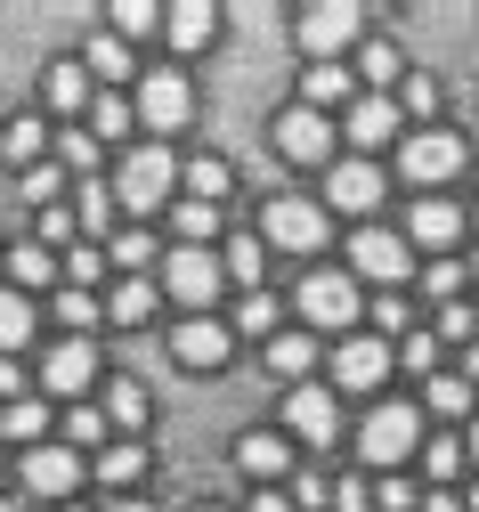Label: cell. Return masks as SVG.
Segmentation results:
<instances>
[{
	"label": "cell",
	"mask_w": 479,
	"mask_h": 512,
	"mask_svg": "<svg viewBox=\"0 0 479 512\" xmlns=\"http://www.w3.org/2000/svg\"><path fill=\"white\" fill-rule=\"evenodd\" d=\"M463 236V212L447 204V196H431V204H415L406 212V244H423V252H447Z\"/></svg>",
	"instance_id": "2e32d148"
},
{
	"label": "cell",
	"mask_w": 479,
	"mask_h": 512,
	"mask_svg": "<svg viewBox=\"0 0 479 512\" xmlns=\"http://www.w3.org/2000/svg\"><path fill=\"white\" fill-rule=\"evenodd\" d=\"M163 33H171V49H203L220 33V9H212V0H179V9L163 17Z\"/></svg>",
	"instance_id": "ac0fdd59"
},
{
	"label": "cell",
	"mask_w": 479,
	"mask_h": 512,
	"mask_svg": "<svg viewBox=\"0 0 479 512\" xmlns=\"http://www.w3.org/2000/svg\"><path fill=\"white\" fill-rule=\"evenodd\" d=\"M106 512H147V504H106Z\"/></svg>",
	"instance_id": "91938a15"
},
{
	"label": "cell",
	"mask_w": 479,
	"mask_h": 512,
	"mask_svg": "<svg viewBox=\"0 0 479 512\" xmlns=\"http://www.w3.org/2000/svg\"><path fill=\"white\" fill-rule=\"evenodd\" d=\"M277 147H285V155H293V163H317V155H325V147H333V122H325V114H317V106H293V114H285V122H277Z\"/></svg>",
	"instance_id": "9a60e30c"
},
{
	"label": "cell",
	"mask_w": 479,
	"mask_h": 512,
	"mask_svg": "<svg viewBox=\"0 0 479 512\" xmlns=\"http://www.w3.org/2000/svg\"><path fill=\"white\" fill-rule=\"evenodd\" d=\"M471 269H479V261H471Z\"/></svg>",
	"instance_id": "e7e4bbea"
},
{
	"label": "cell",
	"mask_w": 479,
	"mask_h": 512,
	"mask_svg": "<svg viewBox=\"0 0 479 512\" xmlns=\"http://www.w3.org/2000/svg\"><path fill=\"white\" fill-rule=\"evenodd\" d=\"M98 317H106V301H98V293H82V285H65V293H57V326H65V334H82V342H90Z\"/></svg>",
	"instance_id": "7402d4cb"
},
{
	"label": "cell",
	"mask_w": 479,
	"mask_h": 512,
	"mask_svg": "<svg viewBox=\"0 0 479 512\" xmlns=\"http://www.w3.org/2000/svg\"><path fill=\"white\" fill-rule=\"evenodd\" d=\"M220 277H228V261H220V252H203V244H179L171 261H163L171 301H220Z\"/></svg>",
	"instance_id": "9c48e42d"
},
{
	"label": "cell",
	"mask_w": 479,
	"mask_h": 512,
	"mask_svg": "<svg viewBox=\"0 0 479 512\" xmlns=\"http://www.w3.org/2000/svg\"><path fill=\"white\" fill-rule=\"evenodd\" d=\"M65 171H98V131H65Z\"/></svg>",
	"instance_id": "60d3db41"
},
{
	"label": "cell",
	"mask_w": 479,
	"mask_h": 512,
	"mask_svg": "<svg viewBox=\"0 0 479 512\" xmlns=\"http://www.w3.org/2000/svg\"><path fill=\"white\" fill-rule=\"evenodd\" d=\"M130 106H139V122L163 139V131H179V122L195 114V90H187V74H171V66H163V74H147V82H139V98H130Z\"/></svg>",
	"instance_id": "52a82bcc"
},
{
	"label": "cell",
	"mask_w": 479,
	"mask_h": 512,
	"mask_svg": "<svg viewBox=\"0 0 479 512\" xmlns=\"http://www.w3.org/2000/svg\"><path fill=\"white\" fill-rule=\"evenodd\" d=\"M268 366H277V374H293V382H301V374L317 366V342H309V334H277V342H268Z\"/></svg>",
	"instance_id": "f1b7e54d"
},
{
	"label": "cell",
	"mask_w": 479,
	"mask_h": 512,
	"mask_svg": "<svg viewBox=\"0 0 479 512\" xmlns=\"http://www.w3.org/2000/svg\"><path fill=\"white\" fill-rule=\"evenodd\" d=\"M423 447V415L406 407V399H382L374 415H366V431H358V456L366 464H406Z\"/></svg>",
	"instance_id": "6da1fadb"
},
{
	"label": "cell",
	"mask_w": 479,
	"mask_h": 512,
	"mask_svg": "<svg viewBox=\"0 0 479 512\" xmlns=\"http://www.w3.org/2000/svg\"><path fill=\"white\" fill-rule=\"evenodd\" d=\"M358 33H366V9H350V0H317V9H301V41H309L317 66H333Z\"/></svg>",
	"instance_id": "8992f818"
},
{
	"label": "cell",
	"mask_w": 479,
	"mask_h": 512,
	"mask_svg": "<svg viewBox=\"0 0 479 512\" xmlns=\"http://www.w3.org/2000/svg\"><path fill=\"white\" fill-rule=\"evenodd\" d=\"M463 163H471V147H463L455 131H423V139H406V163H398V171L415 179V187H447Z\"/></svg>",
	"instance_id": "ba28073f"
},
{
	"label": "cell",
	"mask_w": 479,
	"mask_h": 512,
	"mask_svg": "<svg viewBox=\"0 0 479 512\" xmlns=\"http://www.w3.org/2000/svg\"><path fill=\"white\" fill-rule=\"evenodd\" d=\"M25 196H33L41 212H57V163H33V171H25Z\"/></svg>",
	"instance_id": "7dc6e473"
},
{
	"label": "cell",
	"mask_w": 479,
	"mask_h": 512,
	"mask_svg": "<svg viewBox=\"0 0 479 512\" xmlns=\"http://www.w3.org/2000/svg\"><path fill=\"white\" fill-rule=\"evenodd\" d=\"M90 374H98V350H90L82 334H65V342L41 358V382H49L57 399H82V391H90Z\"/></svg>",
	"instance_id": "8fae6325"
},
{
	"label": "cell",
	"mask_w": 479,
	"mask_h": 512,
	"mask_svg": "<svg viewBox=\"0 0 479 512\" xmlns=\"http://www.w3.org/2000/svg\"><path fill=\"white\" fill-rule=\"evenodd\" d=\"M382 196H390V179H382L374 163H341V171L325 179V204H333V212H374Z\"/></svg>",
	"instance_id": "5bb4252c"
},
{
	"label": "cell",
	"mask_w": 479,
	"mask_h": 512,
	"mask_svg": "<svg viewBox=\"0 0 479 512\" xmlns=\"http://www.w3.org/2000/svg\"><path fill=\"white\" fill-rule=\"evenodd\" d=\"M114 204H122L114 187H98V179H82V220H90V228H106V220H114Z\"/></svg>",
	"instance_id": "b9f144b4"
},
{
	"label": "cell",
	"mask_w": 479,
	"mask_h": 512,
	"mask_svg": "<svg viewBox=\"0 0 479 512\" xmlns=\"http://www.w3.org/2000/svg\"><path fill=\"white\" fill-rule=\"evenodd\" d=\"M106 415H114V431H139V423H147V391H139V382H114Z\"/></svg>",
	"instance_id": "836d02e7"
},
{
	"label": "cell",
	"mask_w": 479,
	"mask_h": 512,
	"mask_svg": "<svg viewBox=\"0 0 479 512\" xmlns=\"http://www.w3.org/2000/svg\"><path fill=\"white\" fill-rule=\"evenodd\" d=\"M423 512H463V504H455V496H431V504H423Z\"/></svg>",
	"instance_id": "6f0895ef"
},
{
	"label": "cell",
	"mask_w": 479,
	"mask_h": 512,
	"mask_svg": "<svg viewBox=\"0 0 479 512\" xmlns=\"http://www.w3.org/2000/svg\"><path fill=\"white\" fill-rule=\"evenodd\" d=\"M301 98L325 114V106H350V74L341 66H309V82H301Z\"/></svg>",
	"instance_id": "83f0119b"
},
{
	"label": "cell",
	"mask_w": 479,
	"mask_h": 512,
	"mask_svg": "<svg viewBox=\"0 0 479 512\" xmlns=\"http://www.w3.org/2000/svg\"><path fill=\"white\" fill-rule=\"evenodd\" d=\"M171 350H179L187 374H220L228 366V326H220V317H187V326L171 334Z\"/></svg>",
	"instance_id": "7c38bea8"
},
{
	"label": "cell",
	"mask_w": 479,
	"mask_h": 512,
	"mask_svg": "<svg viewBox=\"0 0 479 512\" xmlns=\"http://www.w3.org/2000/svg\"><path fill=\"white\" fill-rule=\"evenodd\" d=\"M350 139H358V147L398 139V106H390V98H358V106H350Z\"/></svg>",
	"instance_id": "d6986e66"
},
{
	"label": "cell",
	"mask_w": 479,
	"mask_h": 512,
	"mask_svg": "<svg viewBox=\"0 0 479 512\" xmlns=\"http://www.w3.org/2000/svg\"><path fill=\"white\" fill-rule=\"evenodd\" d=\"M0 155L9 163H41V122H9V131H0Z\"/></svg>",
	"instance_id": "d590c367"
},
{
	"label": "cell",
	"mask_w": 479,
	"mask_h": 512,
	"mask_svg": "<svg viewBox=\"0 0 479 512\" xmlns=\"http://www.w3.org/2000/svg\"><path fill=\"white\" fill-rule=\"evenodd\" d=\"M220 261H228V277H236V285H260V261H268V244H260V236H236V244L220 252Z\"/></svg>",
	"instance_id": "4dcf8cb0"
},
{
	"label": "cell",
	"mask_w": 479,
	"mask_h": 512,
	"mask_svg": "<svg viewBox=\"0 0 479 512\" xmlns=\"http://www.w3.org/2000/svg\"><path fill=\"white\" fill-rule=\"evenodd\" d=\"M431 415H471V374H431Z\"/></svg>",
	"instance_id": "d6a6232c"
},
{
	"label": "cell",
	"mask_w": 479,
	"mask_h": 512,
	"mask_svg": "<svg viewBox=\"0 0 479 512\" xmlns=\"http://www.w3.org/2000/svg\"><path fill=\"white\" fill-rule=\"evenodd\" d=\"M236 464H244L252 480H285V464H293V456H285V439H277V431H252V439L236 447Z\"/></svg>",
	"instance_id": "ffe728a7"
},
{
	"label": "cell",
	"mask_w": 479,
	"mask_h": 512,
	"mask_svg": "<svg viewBox=\"0 0 479 512\" xmlns=\"http://www.w3.org/2000/svg\"><path fill=\"white\" fill-rule=\"evenodd\" d=\"M325 236H333L325 204H301V196H268V212H260V244H277V252H317Z\"/></svg>",
	"instance_id": "3957f363"
},
{
	"label": "cell",
	"mask_w": 479,
	"mask_h": 512,
	"mask_svg": "<svg viewBox=\"0 0 479 512\" xmlns=\"http://www.w3.org/2000/svg\"><path fill=\"white\" fill-rule=\"evenodd\" d=\"M65 277H74V285L90 293V285L106 277V252H90V244H74V261H65Z\"/></svg>",
	"instance_id": "ee69618b"
},
{
	"label": "cell",
	"mask_w": 479,
	"mask_h": 512,
	"mask_svg": "<svg viewBox=\"0 0 479 512\" xmlns=\"http://www.w3.org/2000/svg\"><path fill=\"white\" fill-rule=\"evenodd\" d=\"M171 228H179L187 244H203V252H212V236H220V204H195V196H187V204L171 212Z\"/></svg>",
	"instance_id": "4316f807"
},
{
	"label": "cell",
	"mask_w": 479,
	"mask_h": 512,
	"mask_svg": "<svg viewBox=\"0 0 479 512\" xmlns=\"http://www.w3.org/2000/svg\"><path fill=\"white\" fill-rule=\"evenodd\" d=\"M471 512H479V488H471Z\"/></svg>",
	"instance_id": "be15d7a7"
},
{
	"label": "cell",
	"mask_w": 479,
	"mask_h": 512,
	"mask_svg": "<svg viewBox=\"0 0 479 512\" xmlns=\"http://www.w3.org/2000/svg\"><path fill=\"white\" fill-rule=\"evenodd\" d=\"M463 366H471V374H479V342H471V358H463Z\"/></svg>",
	"instance_id": "94428289"
},
{
	"label": "cell",
	"mask_w": 479,
	"mask_h": 512,
	"mask_svg": "<svg viewBox=\"0 0 479 512\" xmlns=\"http://www.w3.org/2000/svg\"><path fill=\"white\" fill-rule=\"evenodd\" d=\"M423 464H431L439 480H455V472H463V439H431V447H423Z\"/></svg>",
	"instance_id": "bcb514c9"
},
{
	"label": "cell",
	"mask_w": 479,
	"mask_h": 512,
	"mask_svg": "<svg viewBox=\"0 0 479 512\" xmlns=\"http://www.w3.org/2000/svg\"><path fill=\"white\" fill-rule=\"evenodd\" d=\"M74 480H82V456H74V447H33V456H25V488H33V496H65Z\"/></svg>",
	"instance_id": "e0dca14e"
},
{
	"label": "cell",
	"mask_w": 479,
	"mask_h": 512,
	"mask_svg": "<svg viewBox=\"0 0 479 512\" xmlns=\"http://www.w3.org/2000/svg\"><path fill=\"white\" fill-rule=\"evenodd\" d=\"M236 334H277V301H268V293L236 301Z\"/></svg>",
	"instance_id": "8d00e7d4"
},
{
	"label": "cell",
	"mask_w": 479,
	"mask_h": 512,
	"mask_svg": "<svg viewBox=\"0 0 479 512\" xmlns=\"http://www.w3.org/2000/svg\"><path fill=\"white\" fill-rule=\"evenodd\" d=\"M171 9H155V0H122V9H114V33H155Z\"/></svg>",
	"instance_id": "74e56055"
},
{
	"label": "cell",
	"mask_w": 479,
	"mask_h": 512,
	"mask_svg": "<svg viewBox=\"0 0 479 512\" xmlns=\"http://www.w3.org/2000/svg\"><path fill=\"white\" fill-rule=\"evenodd\" d=\"M33 326H41L33 301H17V285H9V293H0V358H17V350L33 342Z\"/></svg>",
	"instance_id": "44dd1931"
},
{
	"label": "cell",
	"mask_w": 479,
	"mask_h": 512,
	"mask_svg": "<svg viewBox=\"0 0 479 512\" xmlns=\"http://www.w3.org/2000/svg\"><path fill=\"white\" fill-rule=\"evenodd\" d=\"M293 504H325V512H333V488H325L317 472H301V480H293Z\"/></svg>",
	"instance_id": "816d5d0a"
},
{
	"label": "cell",
	"mask_w": 479,
	"mask_h": 512,
	"mask_svg": "<svg viewBox=\"0 0 479 512\" xmlns=\"http://www.w3.org/2000/svg\"><path fill=\"white\" fill-rule=\"evenodd\" d=\"M390 342H341L333 350V382H341V391H350V399H366V391H382V382H390Z\"/></svg>",
	"instance_id": "30bf717a"
},
{
	"label": "cell",
	"mask_w": 479,
	"mask_h": 512,
	"mask_svg": "<svg viewBox=\"0 0 479 512\" xmlns=\"http://www.w3.org/2000/svg\"><path fill=\"white\" fill-rule=\"evenodd\" d=\"M366 504H374V488H358V480H341V488H333V512H366Z\"/></svg>",
	"instance_id": "db71d44e"
},
{
	"label": "cell",
	"mask_w": 479,
	"mask_h": 512,
	"mask_svg": "<svg viewBox=\"0 0 479 512\" xmlns=\"http://www.w3.org/2000/svg\"><path fill=\"white\" fill-rule=\"evenodd\" d=\"M252 512H293V496H277V488H268V496H252Z\"/></svg>",
	"instance_id": "9f6ffc18"
},
{
	"label": "cell",
	"mask_w": 479,
	"mask_h": 512,
	"mask_svg": "<svg viewBox=\"0 0 479 512\" xmlns=\"http://www.w3.org/2000/svg\"><path fill=\"white\" fill-rule=\"evenodd\" d=\"M439 334H447V342H471V334H479V317L455 301V309H439Z\"/></svg>",
	"instance_id": "681fc988"
},
{
	"label": "cell",
	"mask_w": 479,
	"mask_h": 512,
	"mask_svg": "<svg viewBox=\"0 0 479 512\" xmlns=\"http://www.w3.org/2000/svg\"><path fill=\"white\" fill-rule=\"evenodd\" d=\"M147 309H155V285H147V277H122V285H114V301H106L114 326H147Z\"/></svg>",
	"instance_id": "603a6c76"
},
{
	"label": "cell",
	"mask_w": 479,
	"mask_h": 512,
	"mask_svg": "<svg viewBox=\"0 0 479 512\" xmlns=\"http://www.w3.org/2000/svg\"><path fill=\"white\" fill-rule=\"evenodd\" d=\"M0 512H17V504H9V496H0Z\"/></svg>",
	"instance_id": "6125c7cd"
},
{
	"label": "cell",
	"mask_w": 479,
	"mask_h": 512,
	"mask_svg": "<svg viewBox=\"0 0 479 512\" xmlns=\"http://www.w3.org/2000/svg\"><path fill=\"white\" fill-rule=\"evenodd\" d=\"M285 423H293L309 447H333V439H341V407H333V391H317V382H301V391L285 399Z\"/></svg>",
	"instance_id": "4fadbf2b"
},
{
	"label": "cell",
	"mask_w": 479,
	"mask_h": 512,
	"mask_svg": "<svg viewBox=\"0 0 479 512\" xmlns=\"http://www.w3.org/2000/svg\"><path fill=\"white\" fill-rule=\"evenodd\" d=\"M423 293L455 309V293H463V269H455V261H431V269H423Z\"/></svg>",
	"instance_id": "f35d334b"
},
{
	"label": "cell",
	"mask_w": 479,
	"mask_h": 512,
	"mask_svg": "<svg viewBox=\"0 0 479 512\" xmlns=\"http://www.w3.org/2000/svg\"><path fill=\"white\" fill-rule=\"evenodd\" d=\"M17 382H25V374H17V358H0V399H17Z\"/></svg>",
	"instance_id": "11a10c76"
},
{
	"label": "cell",
	"mask_w": 479,
	"mask_h": 512,
	"mask_svg": "<svg viewBox=\"0 0 479 512\" xmlns=\"http://www.w3.org/2000/svg\"><path fill=\"white\" fill-rule=\"evenodd\" d=\"M463 447H471V464H479V423H471V439H463Z\"/></svg>",
	"instance_id": "680465c9"
},
{
	"label": "cell",
	"mask_w": 479,
	"mask_h": 512,
	"mask_svg": "<svg viewBox=\"0 0 479 512\" xmlns=\"http://www.w3.org/2000/svg\"><path fill=\"white\" fill-rule=\"evenodd\" d=\"M114 261H122L130 277H139V269L155 261V236H147V228H139V236H114Z\"/></svg>",
	"instance_id": "7bdbcfd3"
},
{
	"label": "cell",
	"mask_w": 479,
	"mask_h": 512,
	"mask_svg": "<svg viewBox=\"0 0 479 512\" xmlns=\"http://www.w3.org/2000/svg\"><path fill=\"white\" fill-rule=\"evenodd\" d=\"M293 301H301L309 326H325V334H341V326H350V317L366 309V301H358V277H341V269H309Z\"/></svg>",
	"instance_id": "277c9868"
},
{
	"label": "cell",
	"mask_w": 479,
	"mask_h": 512,
	"mask_svg": "<svg viewBox=\"0 0 479 512\" xmlns=\"http://www.w3.org/2000/svg\"><path fill=\"white\" fill-rule=\"evenodd\" d=\"M9 277H17V285H49V277H57L49 244H17V252H9Z\"/></svg>",
	"instance_id": "1f68e13d"
},
{
	"label": "cell",
	"mask_w": 479,
	"mask_h": 512,
	"mask_svg": "<svg viewBox=\"0 0 479 512\" xmlns=\"http://www.w3.org/2000/svg\"><path fill=\"white\" fill-rule=\"evenodd\" d=\"M406 114H439V82L431 74H406V98H398Z\"/></svg>",
	"instance_id": "f6af8a7d"
},
{
	"label": "cell",
	"mask_w": 479,
	"mask_h": 512,
	"mask_svg": "<svg viewBox=\"0 0 479 512\" xmlns=\"http://www.w3.org/2000/svg\"><path fill=\"white\" fill-rule=\"evenodd\" d=\"M431 358H439V342H431V334H406V358H398V366H406V374H423V366H431Z\"/></svg>",
	"instance_id": "f907efd6"
},
{
	"label": "cell",
	"mask_w": 479,
	"mask_h": 512,
	"mask_svg": "<svg viewBox=\"0 0 479 512\" xmlns=\"http://www.w3.org/2000/svg\"><path fill=\"white\" fill-rule=\"evenodd\" d=\"M171 179H179V163H171L163 147H139V155H122L114 196H122V212H163V204H171Z\"/></svg>",
	"instance_id": "7a4b0ae2"
},
{
	"label": "cell",
	"mask_w": 479,
	"mask_h": 512,
	"mask_svg": "<svg viewBox=\"0 0 479 512\" xmlns=\"http://www.w3.org/2000/svg\"><path fill=\"white\" fill-rule=\"evenodd\" d=\"M139 472H147V447H139V439H122V447H106V456H98V480H106V488H130Z\"/></svg>",
	"instance_id": "cb8c5ba5"
},
{
	"label": "cell",
	"mask_w": 479,
	"mask_h": 512,
	"mask_svg": "<svg viewBox=\"0 0 479 512\" xmlns=\"http://www.w3.org/2000/svg\"><path fill=\"white\" fill-rule=\"evenodd\" d=\"M358 74H366V82H390V74H398V49H390V41H366V49H358Z\"/></svg>",
	"instance_id": "ab89813d"
},
{
	"label": "cell",
	"mask_w": 479,
	"mask_h": 512,
	"mask_svg": "<svg viewBox=\"0 0 479 512\" xmlns=\"http://www.w3.org/2000/svg\"><path fill=\"white\" fill-rule=\"evenodd\" d=\"M0 431H17V439H41V431H49V415H41L33 399H17V407H9V423H0Z\"/></svg>",
	"instance_id": "c3c4849f"
},
{
	"label": "cell",
	"mask_w": 479,
	"mask_h": 512,
	"mask_svg": "<svg viewBox=\"0 0 479 512\" xmlns=\"http://www.w3.org/2000/svg\"><path fill=\"white\" fill-rule=\"evenodd\" d=\"M374 326H382V334H406V301H398V293L374 301Z\"/></svg>",
	"instance_id": "f5cc1de1"
},
{
	"label": "cell",
	"mask_w": 479,
	"mask_h": 512,
	"mask_svg": "<svg viewBox=\"0 0 479 512\" xmlns=\"http://www.w3.org/2000/svg\"><path fill=\"white\" fill-rule=\"evenodd\" d=\"M130 122H139V106H130V98H98L90 131H98V139H130Z\"/></svg>",
	"instance_id": "e575fe53"
},
{
	"label": "cell",
	"mask_w": 479,
	"mask_h": 512,
	"mask_svg": "<svg viewBox=\"0 0 479 512\" xmlns=\"http://www.w3.org/2000/svg\"><path fill=\"white\" fill-rule=\"evenodd\" d=\"M130 66H139V57L122 49V33H98V41H90V74H98V82H130Z\"/></svg>",
	"instance_id": "484cf974"
},
{
	"label": "cell",
	"mask_w": 479,
	"mask_h": 512,
	"mask_svg": "<svg viewBox=\"0 0 479 512\" xmlns=\"http://www.w3.org/2000/svg\"><path fill=\"white\" fill-rule=\"evenodd\" d=\"M187 187H195V204H228V187H236V179H228L220 155H203V163H187Z\"/></svg>",
	"instance_id": "f546056e"
},
{
	"label": "cell",
	"mask_w": 479,
	"mask_h": 512,
	"mask_svg": "<svg viewBox=\"0 0 479 512\" xmlns=\"http://www.w3.org/2000/svg\"><path fill=\"white\" fill-rule=\"evenodd\" d=\"M49 106H57V114H82V106H90V82H82L74 57H65V66H49Z\"/></svg>",
	"instance_id": "d4e9b609"
},
{
	"label": "cell",
	"mask_w": 479,
	"mask_h": 512,
	"mask_svg": "<svg viewBox=\"0 0 479 512\" xmlns=\"http://www.w3.org/2000/svg\"><path fill=\"white\" fill-rule=\"evenodd\" d=\"M350 269H358L366 285H406L415 244H406V228H366V236H350Z\"/></svg>",
	"instance_id": "5b68a950"
}]
</instances>
